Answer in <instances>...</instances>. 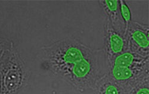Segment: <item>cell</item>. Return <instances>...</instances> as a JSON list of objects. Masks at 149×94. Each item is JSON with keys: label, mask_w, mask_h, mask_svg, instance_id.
I'll return each instance as SVG.
<instances>
[{"label": "cell", "mask_w": 149, "mask_h": 94, "mask_svg": "<svg viewBox=\"0 0 149 94\" xmlns=\"http://www.w3.org/2000/svg\"><path fill=\"white\" fill-rule=\"evenodd\" d=\"M131 38L134 46L132 52L146 58L148 55V38L145 30L136 28L131 32Z\"/></svg>", "instance_id": "277c9868"}, {"label": "cell", "mask_w": 149, "mask_h": 94, "mask_svg": "<svg viewBox=\"0 0 149 94\" xmlns=\"http://www.w3.org/2000/svg\"><path fill=\"white\" fill-rule=\"evenodd\" d=\"M120 12H121V15L123 18V19L125 21V25H126V30L125 34H126L127 29L128 28L129 23L131 21V11L128 7V6L124 3V1H121L120 4Z\"/></svg>", "instance_id": "52a82bcc"}, {"label": "cell", "mask_w": 149, "mask_h": 94, "mask_svg": "<svg viewBox=\"0 0 149 94\" xmlns=\"http://www.w3.org/2000/svg\"><path fill=\"white\" fill-rule=\"evenodd\" d=\"M111 78L125 90L148 76V58L132 51L124 52L109 61Z\"/></svg>", "instance_id": "7a4b0ae2"}, {"label": "cell", "mask_w": 149, "mask_h": 94, "mask_svg": "<svg viewBox=\"0 0 149 94\" xmlns=\"http://www.w3.org/2000/svg\"><path fill=\"white\" fill-rule=\"evenodd\" d=\"M125 94H149L148 76L143 79L126 90Z\"/></svg>", "instance_id": "8992f818"}, {"label": "cell", "mask_w": 149, "mask_h": 94, "mask_svg": "<svg viewBox=\"0 0 149 94\" xmlns=\"http://www.w3.org/2000/svg\"><path fill=\"white\" fill-rule=\"evenodd\" d=\"M48 61L52 71L78 89L94 88L99 79L97 59L85 47L70 44L52 51Z\"/></svg>", "instance_id": "6da1fadb"}, {"label": "cell", "mask_w": 149, "mask_h": 94, "mask_svg": "<svg viewBox=\"0 0 149 94\" xmlns=\"http://www.w3.org/2000/svg\"><path fill=\"white\" fill-rule=\"evenodd\" d=\"M109 53L110 54L109 60H111L114 57L124 53V42L119 35L115 32L111 33L109 35Z\"/></svg>", "instance_id": "5b68a950"}, {"label": "cell", "mask_w": 149, "mask_h": 94, "mask_svg": "<svg viewBox=\"0 0 149 94\" xmlns=\"http://www.w3.org/2000/svg\"><path fill=\"white\" fill-rule=\"evenodd\" d=\"M94 88L95 94H125L126 90L108 74L100 77Z\"/></svg>", "instance_id": "3957f363"}]
</instances>
